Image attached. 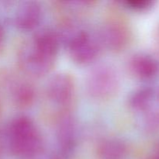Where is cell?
<instances>
[{
  "label": "cell",
  "instance_id": "e0dca14e",
  "mask_svg": "<svg viewBox=\"0 0 159 159\" xmlns=\"http://www.w3.org/2000/svg\"><path fill=\"white\" fill-rule=\"evenodd\" d=\"M156 40H157V48H158V51L159 52V26L157 29V34H156Z\"/></svg>",
  "mask_w": 159,
  "mask_h": 159
},
{
  "label": "cell",
  "instance_id": "9a60e30c",
  "mask_svg": "<svg viewBox=\"0 0 159 159\" xmlns=\"http://www.w3.org/2000/svg\"><path fill=\"white\" fill-rule=\"evenodd\" d=\"M153 4V2L149 0H130L126 2V5L129 8L135 10H144L151 7Z\"/></svg>",
  "mask_w": 159,
  "mask_h": 159
},
{
  "label": "cell",
  "instance_id": "2e32d148",
  "mask_svg": "<svg viewBox=\"0 0 159 159\" xmlns=\"http://www.w3.org/2000/svg\"><path fill=\"white\" fill-rule=\"evenodd\" d=\"M4 39H5V31L3 29L2 26L0 24V48L2 46L3 43H4Z\"/></svg>",
  "mask_w": 159,
  "mask_h": 159
},
{
  "label": "cell",
  "instance_id": "3957f363",
  "mask_svg": "<svg viewBox=\"0 0 159 159\" xmlns=\"http://www.w3.org/2000/svg\"><path fill=\"white\" fill-rule=\"evenodd\" d=\"M97 40L87 32H79L70 40L69 54L75 62L80 65L89 64L95 60L99 53Z\"/></svg>",
  "mask_w": 159,
  "mask_h": 159
},
{
  "label": "cell",
  "instance_id": "ba28073f",
  "mask_svg": "<svg viewBox=\"0 0 159 159\" xmlns=\"http://www.w3.org/2000/svg\"><path fill=\"white\" fill-rule=\"evenodd\" d=\"M42 9L37 2H26L20 8L16 15V24L24 30H32L41 20Z\"/></svg>",
  "mask_w": 159,
  "mask_h": 159
},
{
  "label": "cell",
  "instance_id": "6da1fadb",
  "mask_svg": "<svg viewBox=\"0 0 159 159\" xmlns=\"http://www.w3.org/2000/svg\"><path fill=\"white\" fill-rule=\"evenodd\" d=\"M9 148L13 155L20 158H31L42 148V138L35 124L27 116H18L9 128Z\"/></svg>",
  "mask_w": 159,
  "mask_h": 159
},
{
  "label": "cell",
  "instance_id": "5b68a950",
  "mask_svg": "<svg viewBox=\"0 0 159 159\" xmlns=\"http://www.w3.org/2000/svg\"><path fill=\"white\" fill-rule=\"evenodd\" d=\"M100 40L110 51H120L128 43V30L120 23H110L102 28Z\"/></svg>",
  "mask_w": 159,
  "mask_h": 159
},
{
  "label": "cell",
  "instance_id": "4fadbf2b",
  "mask_svg": "<svg viewBox=\"0 0 159 159\" xmlns=\"http://www.w3.org/2000/svg\"><path fill=\"white\" fill-rule=\"evenodd\" d=\"M14 100L21 107L31 105L35 98V91L28 83H20L14 90Z\"/></svg>",
  "mask_w": 159,
  "mask_h": 159
},
{
  "label": "cell",
  "instance_id": "7c38bea8",
  "mask_svg": "<svg viewBox=\"0 0 159 159\" xmlns=\"http://www.w3.org/2000/svg\"><path fill=\"white\" fill-rule=\"evenodd\" d=\"M154 98V90L151 88H143L137 90L130 96L129 105L136 111H146L150 108Z\"/></svg>",
  "mask_w": 159,
  "mask_h": 159
},
{
  "label": "cell",
  "instance_id": "277c9868",
  "mask_svg": "<svg viewBox=\"0 0 159 159\" xmlns=\"http://www.w3.org/2000/svg\"><path fill=\"white\" fill-rule=\"evenodd\" d=\"M75 83L68 74L60 73L53 76L48 85L50 99L59 105H65L71 101L74 94Z\"/></svg>",
  "mask_w": 159,
  "mask_h": 159
},
{
  "label": "cell",
  "instance_id": "8fae6325",
  "mask_svg": "<svg viewBox=\"0 0 159 159\" xmlns=\"http://www.w3.org/2000/svg\"><path fill=\"white\" fill-rule=\"evenodd\" d=\"M127 146L119 139L104 140L97 148L99 159H124L127 155Z\"/></svg>",
  "mask_w": 159,
  "mask_h": 159
},
{
  "label": "cell",
  "instance_id": "7a4b0ae2",
  "mask_svg": "<svg viewBox=\"0 0 159 159\" xmlns=\"http://www.w3.org/2000/svg\"><path fill=\"white\" fill-rule=\"evenodd\" d=\"M120 79L114 68L101 65L91 71L86 80V90L90 96L96 99H108L116 93Z\"/></svg>",
  "mask_w": 159,
  "mask_h": 159
},
{
  "label": "cell",
  "instance_id": "52a82bcc",
  "mask_svg": "<svg viewBox=\"0 0 159 159\" xmlns=\"http://www.w3.org/2000/svg\"><path fill=\"white\" fill-rule=\"evenodd\" d=\"M129 69L138 79H150L158 73L159 63L148 54L138 53L130 57Z\"/></svg>",
  "mask_w": 159,
  "mask_h": 159
},
{
  "label": "cell",
  "instance_id": "5bb4252c",
  "mask_svg": "<svg viewBox=\"0 0 159 159\" xmlns=\"http://www.w3.org/2000/svg\"><path fill=\"white\" fill-rule=\"evenodd\" d=\"M141 121L142 129L148 134H155L159 131V110L150 109L144 111Z\"/></svg>",
  "mask_w": 159,
  "mask_h": 159
},
{
  "label": "cell",
  "instance_id": "30bf717a",
  "mask_svg": "<svg viewBox=\"0 0 159 159\" xmlns=\"http://www.w3.org/2000/svg\"><path fill=\"white\" fill-rule=\"evenodd\" d=\"M57 136L59 147L62 152H69L75 141V125L71 116L65 115L61 118L57 125Z\"/></svg>",
  "mask_w": 159,
  "mask_h": 159
},
{
  "label": "cell",
  "instance_id": "8992f818",
  "mask_svg": "<svg viewBox=\"0 0 159 159\" xmlns=\"http://www.w3.org/2000/svg\"><path fill=\"white\" fill-rule=\"evenodd\" d=\"M58 45V36L52 31H44L36 37L31 48L39 57L53 65Z\"/></svg>",
  "mask_w": 159,
  "mask_h": 159
},
{
  "label": "cell",
  "instance_id": "ac0fdd59",
  "mask_svg": "<svg viewBox=\"0 0 159 159\" xmlns=\"http://www.w3.org/2000/svg\"><path fill=\"white\" fill-rule=\"evenodd\" d=\"M148 159H159V152H155V153L151 157H149Z\"/></svg>",
  "mask_w": 159,
  "mask_h": 159
},
{
  "label": "cell",
  "instance_id": "9c48e42d",
  "mask_svg": "<svg viewBox=\"0 0 159 159\" xmlns=\"http://www.w3.org/2000/svg\"><path fill=\"white\" fill-rule=\"evenodd\" d=\"M20 64L23 69L34 76H41L49 71L53 65L39 57L31 48L26 47L20 54Z\"/></svg>",
  "mask_w": 159,
  "mask_h": 159
}]
</instances>
